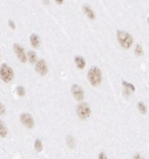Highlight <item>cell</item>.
<instances>
[{
    "mask_svg": "<svg viewBox=\"0 0 149 159\" xmlns=\"http://www.w3.org/2000/svg\"><path fill=\"white\" fill-rule=\"evenodd\" d=\"M117 39L121 47L125 49H129L134 41L133 38L129 33L122 30L117 32Z\"/></svg>",
    "mask_w": 149,
    "mask_h": 159,
    "instance_id": "cell-1",
    "label": "cell"
},
{
    "mask_svg": "<svg viewBox=\"0 0 149 159\" xmlns=\"http://www.w3.org/2000/svg\"><path fill=\"white\" fill-rule=\"evenodd\" d=\"M87 77L91 85L94 87H97L102 81V73L99 68L94 66L89 71Z\"/></svg>",
    "mask_w": 149,
    "mask_h": 159,
    "instance_id": "cell-2",
    "label": "cell"
},
{
    "mask_svg": "<svg viewBox=\"0 0 149 159\" xmlns=\"http://www.w3.org/2000/svg\"><path fill=\"white\" fill-rule=\"evenodd\" d=\"M76 112L81 120H85L90 116L91 109L87 103L82 102L79 103L76 108Z\"/></svg>",
    "mask_w": 149,
    "mask_h": 159,
    "instance_id": "cell-3",
    "label": "cell"
},
{
    "mask_svg": "<svg viewBox=\"0 0 149 159\" xmlns=\"http://www.w3.org/2000/svg\"><path fill=\"white\" fill-rule=\"evenodd\" d=\"M0 77L5 83H8L12 80L14 77V71L7 64H2L0 67Z\"/></svg>",
    "mask_w": 149,
    "mask_h": 159,
    "instance_id": "cell-4",
    "label": "cell"
},
{
    "mask_svg": "<svg viewBox=\"0 0 149 159\" xmlns=\"http://www.w3.org/2000/svg\"><path fill=\"white\" fill-rule=\"evenodd\" d=\"M71 93L74 99L78 101H81L84 99V91L79 85L74 84L71 86Z\"/></svg>",
    "mask_w": 149,
    "mask_h": 159,
    "instance_id": "cell-5",
    "label": "cell"
},
{
    "mask_svg": "<svg viewBox=\"0 0 149 159\" xmlns=\"http://www.w3.org/2000/svg\"><path fill=\"white\" fill-rule=\"evenodd\" d=\"M20 121L28 128H32L34 125V121L32 116L29 114H22L20 116Z\"/></svg>",
    "mask_w": 149,
    "mask_h": 159,
    "instance_id": "cell-6",
    "label": "cell"
},
{
    "mask_svg": "<svg viewBox=\"0 0 149 159\" xmlns=\"http://www.w3.org/2000/svg\"><path fill=\"white\" fill-rule=\"evenodd\" d=\"M14 50L16 54H17L18 58L20 60V61L22 62H26L27 58L24 48L21 45H20L19 44L16 43L14 45Z\"/></svg>",
    "mask_w": 149,
    "mask_h": 159,
    "instance_id": "cell-7",
    "label": "cell"
},
{
    "mask_svg": "<svg viewBox=\"0 0 149 159\" xmlns=\"http://www.w3.org/2000/svg\"><path fill=\"white\" fill-rule=\"evenodd\" d=\"M35 69H36V72L42 76H45L48 73V67H47L46 63L43 59L38 61Z\"/></svg>",
    "mask_w": 149,
    "mask_h": 159,
    "instance_id": "cell-8",
    "label": "cell"
},
{
    "mask_svg": "<svg viewBox=\"0 0 149 159\" xmlns=\"http://www.w3.org/2000/svg\"><path fill=\"white\" fill-rule=\"evenodd\" d=\"M74 60L77 65V67L79 69L82 70L85 67L86 61L83 57H82V56H77L74 57Z\"/></svg>",
    "mask_w": 149,
    "mask_h": 159,
    "instance_id": "cell-9",
    "label": "cell"
},
{
    "mask_svg": "<svg viewBox=\"0 0 149 159\" xmlns=\"http://www.w3.org/2000/svg\"><path fill=\"white\" fill-rule=\"evenodd\" d=\"M30 41L32 47L38 48L40 46V38L36 34H31L30 37Z\"/></svg>",
    "mask_w": 149,
    "mask_h": 159,
    "instance_id": "cell-10",
    "label": "cell"
},
{
    "mask_svg": "<svg viewBox=\"0 0 149 159\" xmlns=\"http://www.w3.org/2000/svg\"><path fill=\"white\" fill-rule=\"evenodd\" d=\"M83 12L90 20H94L96 18V15H95L94 12L93 11V10L91 8L90 5H85L83 6Z\"/></svg>",
    "mask_w": 149,
    "mask_h": 159,
    "instance_id": "cell-11",
    "label": "cell"
},
{
    "mask_svg": "<svg viewBox=\"0 0 149 159\" xmlns=\"http://www.w3.org/2000/svg\"><path fill=\"white\" fill-rule=\"evenodd\" d=\"M8 134V130L5 124L2 121L0 120V136L5 138Z\"/></svg>",
    "mask_w": 149,
    "mask_h": 159,
    "instance_id": "cell-12",
    "label": "cell"
},
{
    "mask_svg": "<svg viewBox=\"0 0 149 159\" xmlns=\"http://www.w3.org/2000/svg\"><path fill=\"white\" fill-rule=\"evenodd\" d=\"M137 108L138 109V110H139V112L141 113L142 114H146V112H147V109H146V107L144 102L142 101L138 102Z\"/></svg>",
    "mask_w": 149,
    "mask_h": 159,
    "instance_id": "cell-13",
    "label": "cell"
},
{
    "mask_svg": "<svg viewBox=\"0 0 149 159\" xmlns=\"http://www.w3.org/2000/svg\"><path fill=\"white\" fill-rule=\"evenodd\" d=\"M28 56L29 61H30L31 63H34V62L36 61L37 56H36V53H35L34 51H29L28 53Z\"/></svg>",
    "mask_w": 149,
    "mask_h": 159,
    "instance_id": "cell-14",
    "label": "cell"
},
{
    "mask_svg": "<svg viewBox=\"0 0 149 159\" xmlns=\"http://www.w3.org/2000/svg\"><path fill=\"white\" fill-rule=\"evenodd\" d=\"M34 148L38 152H40L43 149L42 143L40 139H36L34 142Z\"/></svg>",
    "mask_w": 149,
    "mask_h": 159,
    "instance_id": "cell-15",
    "label": "cell"
},
{
    "mask_svg": "<svg viewBox=\"0 0 149 159\" xmlns=\"http://www.w3.org/2000/svg\"><path fill=\"white\" fill-rule=\"evenodd\" d=\"M122 85H123V86L125 87L126 89L128 90V91H130V92L135 91V90H136L135 87H134V85L131 84V83H128L127 81H122Z\"/></svg>",
    "mask_w": 149,
    "mask_h": 159,
    "instance_id": "cell-16",
    "label": "cell"
},
{
    "mask_svg": "<svg viewBox=\"0 0 149 159\" xmlns=\"http://www.w3.org/2000/svg\"><path fill=\"white\" fill-rule=\"evenodd\" d=\"M16 92H17L18 95L20 97H23L26 94V90H25L23 86H18L16 89Z\"/></svg>",
    "mask_w": 149,
    "mask_h": 159,
    "instance_id": "cell-17",
    "label": "cell"
},
{
    "mask_svg": "<svg viewBox=\"0 0 149 159\" xmlns=\"http://www.w3.org/2000/svg\"><path fill=\"white\" fill-rule=\"evenodd\" d=\"M134 53H135L137 56H142L144 54L143 49H142V47L140 45H137L135 51H134Z\"/></svg>",
    "mask_w": 149,
    "mask_h": 159,
    "instance_id": "cell-18",
    "label": "cell"
},
{
    "mask_svg": "<svg viewBox=\"0 0 149 159\" xmlns=\"http://www.w3.org/2000/svg\"><path fill=\"white\" fill-rule=\"evenodd\" d=\"M67 144L69 146V147H74V142L73 140V138L69 136V137L67 138Z\"/></svg>",
    "mask_w": 149,
    "mask_h": 159,
    "instance_id": "cell-19",
    "label": "cell"
},
{
    "mask_svg": "<svg viewBox=\"0 0 149 159\" xmlns=\"http://www.w3.org/2000/svg\"><path fill=\"white\" fill-rule=\"evenodd\" d=\"M5 107L3 103H0V116L5 114Z\"/></svg>",
    "mask_w": 149,
    "mask_h": 159,
    "instance_id": "cell-20",
    "label": "cell"
},
{
    "mask_svg": "<svg viewBox=\"0 0 149 159\" xmlns=\"http://www.w3.org/2000/svg\"><path fill=\"white\" fill-rule=\"evenodd\" d=\"M9 25L12 29H15L16 28L15 24H14V22H13V21H9Z\"/></svg>",
    "mask_w": 149,
    "mask_h": 159,
    "instance_id": "cell-21",
    "label": "cell"
},
{
    "mask_svg": "<svg viewBox=\"0 0 149 159\" xmlns=\"http://www.w3.org/2000/svg\"><path fill=\"white\" fill-rule=\"evenodd\" d=\"M99 159H103V158H107L106 156H105L104 152H101L100 154H99Z\"/></svg>",
    "mask_w": 149,
    "mask_h": 159,
    "instance_id": "cell-22",
    "label": "cell"
},
{
    "mask_svg": "<svg viewBox=\"0 0 149 159\" xmlns=\"http://www.w3.org/2000/svg\"><path fill=\"white\" fill-rule=\"evenodd\" d=\"M55 1L58 4H62L63 3L64 0H55Z\"/></svg>",
    "mask_w": 149,
    "mask_h": 159,
    "instance_id": "cell-23",
    "label": "cell"
},
{
    "mask_svg": "<svg viewBox=\"0 0 149 159\" xmlns=\"http://www.w3.org/2000/svg\"><path fill=\"white\" fill-rule=\"evenodd\" d=\"M134 158H140V155L139 154H137L134 156Z\"/></svg>",
    "mask_w": 149,
    "mask_h": 159,
    "instance_id": "cell-24",
    "label": "cell"
},
{
    "mask_svg": "<svg viewBox=\"0 0 149 159\" xmlns=\"http://www.w3.org/2000/svg\"><path fill=\"white\" fill-rule=\"evenodd\" d=\"M44 1H44V3H46V4H49V0H44Z\"/></svg>",
    "mask_w": 149,
    "mask_h": 159,
    "instance_id": "cell-25",
    "label": "cell"
}]
</instances>
